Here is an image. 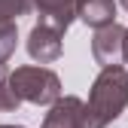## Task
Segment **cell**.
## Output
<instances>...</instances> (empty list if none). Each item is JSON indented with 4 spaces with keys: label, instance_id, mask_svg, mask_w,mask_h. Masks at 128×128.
Segmentation results:
<instances>
[{
    "label": "cell",
    "instance_id": "1",
    "mask_svg": "<svg viewBox=\"0 0 128 128\" xmlns=\"http://www.w3.org/2000/svg\"><path fill=\"white\" fill-rule=\"evenodd\" d=\"M88 107L98 113L104 125L122 116V110L128 107V70L122 64L101 67V73L94 76L92 92H88Z\"/></svg>",
    "mask_w": 128,
    "mask_h": 128
},
{
    "label": "cell",
    "instance_id": "2",
    "mask_svg": "<svg viewBox=\"0 0 128 128\" xmlns=\"http://www.w3.org/2000/svg\"><path fill=\"white\" fill-rule=\"evenodd\" d=\"M12 88L22 101L40 104V107H52L61 98L58 73L49 70V67H34V64H24V67L12 70Z\"/></svg>",
    "mask_w": 128,
    "mask_h": 128
},
{
    "label": "cell",
    "instance_id": "3",
    "mask_svg": "<svg viewBox=\"0 0 128 128\" xmlns=\"http://www.w3.org/2000/svg\"><path fill=\"white\" fill-rule=\"evenodd\" d=\"M43 128H104L98 113L76 94L58 98L43 119Z\"/></svg>",
    "mask_w": 128,
    "mask_h": 128
},
{
    "label": "cell",
    "instance_id": "4",
    "mask_svg": "<svg viewBox=\"0 0 128 128\" xmlns=\"http://www.w3.org/2000/svg\"><path fill=\"white\" fill-rule=\"evenodd\" d=\"M125 52V28L110 22L104 28H94V37H92V55L101 67H110V64H119Z\"/></svg>",
    "mask_w": 128,
    "mask_h": 128
},
{
    "label": "cell",
    "instance_id": "5",
    "mask_svg": "<svg viewBox=\"0 0 128 128\" xmlns=\"http://www.w3.org/2000/svg\"><path fill=\"white\" fill-rule=\"evenodd\" d=\"M61 49H64V46H61V30L58 28L46 24V22H40V24L30 28V34H28V55L34 61L52 64V61L61 58Z\"/></svg>",
    "mask_w": 128,
    "mask_h": 128
},
{
    "label": "cell",
    "instance_id": "6",
    "mask_svg": "<svg viewBox=\"0 0 128 128\" xmlns=\"http://www.w3.org/2000/svg\"><path fill=\"white\" fill-rule=\"evenodd\" d=\"M76 3L79 0H34V9L40 15V22L58 28L61 34L73 24V18H79L76 15Z\"/></svg>",
    "mask_w": 128,
    "mask_h": 128
},
{
    "label": "cell",
    "instance_id": "7",
    "mask_svg": "<svg viewBox=\"0 0 128 128\" xmlns=\"http://www.w3.org/2000/svg\"><path fill=\"white\" fill-rule=\"evenodd\" d=\"M76 15L88 28H104L110 22H116V0H79Z\"/></svg>",
    "mask_w": 128,
    "mask_h": 128
},
{
    "label": "cell",
    "instance_id": "8",
    "mask_svg": "<svg viewBox=\"0 0 128 128\" xmlns=\"http://www.w3.org/2000/svg\"><path fill=\"white\" fill-rule=\"evenodd\" d=\"M18 104L22 98L12 88V70L9 64H0V113H12V110H18Z\"/></svg>",
    "mask_w": 128,
    "mask_h": 128
},
{
    "label": "cell",
    "instance_id": "9",
    "mask_svg": "<svg viewBox=\"0 0 128 128\" xmlns=\"http://www.w3.org/2000/svg\"><path fill=\"white\" fill-rule=\"evenodd\" d=\"M15 43H18V30L15 22H0V64H6L15 52Z\"/></svg>",
    "mask_w": 128,
    "mask_h": 128
},
{
    "label": "cell",
    "instance_id": "10",
    "mask_svg": "<svg viewBox=\"0 0 128 128\" xmlns=\"http://www.w3.org/2000/svg\"><path fill=\"white\" fill-rule=\"evenodd\" d=\"M34 9V0H0V22H15Z\"/></svg>",
    "mask_w": 128,
    "mask_h": 128
},
{
    "label": "cell",
    "instance_id": "11",
    "mask_svg": "<svg viewBox=\"0 0 128 128\" xmlns=\"http://www.w3.org/2000/svg\"><path fill=\"white\" fill-rule=\"evenodd\" d=\"M122 61L128 64V28H125V52H122Z\"/></svg>",
    "mask_w": 128,
    "mask_h": 128
},
{
    "label": "cell",
    "instance_id": "12",
    "mask_svg": "<svg viewBox=\"0 0 128 128\" xmlns=\"http://www.w3.org/2000/svg\"><path fill=\"white\" fill-rule=\"evenodd\" d=\"M0 128H22V125H0Z\"/></svg>",
    "mask_w": 128,
    "mask_h": 128
},
{
    "label": "cell",
    "instance_id": "13",
    "mask_svg": "<svg viewBox=\"0 0 128 128\" xmlns=\"http://www.w3.org/2000/svg\"><path fill=\"white\" fill-rule=\"evenodd\" d=\"M122 6H125V9H128V0H122Z\"/></svg>",
    "mask_w": 128,
    "mask_h": 128
}]
</instances>
